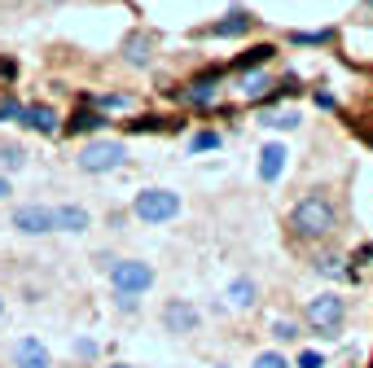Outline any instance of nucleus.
<instances>
[{"mask_svg": "<svg viewBox=\"0 0 373 368\" xmlns=\"http://www.w3.org/2000/svg\"><path fill=\"white\" fill-rule=\"evenodd\" d=\"M299 368H325V360L316 351H303V355H299Z\"/></svg>", "mask_w": 373, "mask_h": 368, "instance_id": "412c9836", "label": "nucleus"}, {"mask_svg": "<svg viewBox=\"0 0 373 368\" xmlns=\"http://www.w3.org/2000/svg\"><path fill=\"white\" fill-rule=\"evenodd\" d=\"M150 49H154L150 35H132V40H128V62L132 66H145L150 62Z\"/></svg>", "mask_w": 373, "mask_h": 368, "instance_id": "f8f14e48", "label": "nucleus"}, {"mask_svg": "<svg viewBox=\"0 0 373 368\" xmlns=\"http://www.w3.org/2000/svg\"><path fill=\"white\" fill-rule=\"evenodd\" d=\"M114 303H119V312H132V307H137V294H114Z\"/></svg>", "mask_w": 373, "mask_h": 368, "instance_id": "b1692460", "label": "nucleus"}, {"mask_svg": "<svg viewBox=\"0 0 373 368\" xmlns=\"http://www.w3.org/2000/svg\"><path fill=\"white\" fill-rule=\"evenodd\" d=\"M290 228H294V237H330L339 228V206L325 193H308L290 210Z\"/></svg>", "mask_w": 373, "mask_h": 368, "instance_id": "f257e3e1", "label": "nucleus"}, {"mask_svg": "<svg viewBox=\"0 0 373 368\" xmlns=\"http://www.w3.org/2000/svg\"><path fill=\"white\" fill-rule=\"evenodd\" d=\"M66 127H70V132H97V127H101V114H75Z\"/></svg>", "mask_w": 373, "mask_h": 368, "instance_id": "2eb2a0df", "label": "nucleus"}, {"mask_svg": "<svg viewBox=\"0 0 373 368\" xmlns=\"http://www.w3.org/2000/svg\"><path fill=\"white\" fill-rule=\"evenodd\" d=\"M365 9H369V14H373V0H365Z\"/></svg>", "mask_w": 373, "mask_h": 368, "instance_id": "cd10ccee", "label": "nucleus"}, {"mask_svg": "<svg viewBox=\"0 0 373 368\" xmlns=\"http://www.w3.org/2000/svg\"><path fill=\"white\" fill-rule=\"evenodd\" d=\"M255 368H290V364H285V355L268 351V355H259V360H255Z\"/></svg>", "mask_w": 373, "mask_h": 368, "instance_id": "6ab92c4d", "label": "nucleus"}, {"mask_svg": "<svg viewBox=\"0 0 373 368\" xmlns=\"http://www.w3.org/2000/svg\"><path fill=\"white\" fill-rule=\"evenodd\" d=\"M263 123H268V127H294V123H299V114H268Z\"/></svg>", "mask_w": 373, "mask_h": 368, "instance_id": "aec40b11", "label": "nucleus"}, {"mask_svg": "<svg viewBox=\"0 0 373 368\" xmlns=\"http://www.w3.org/2000/svg\"><path fill=\"white\" fill-rule=\"evenodd\" d=\"M159 118H141V123H132V132H159Z\"/></svg>", "mask_w": 373, "mask_h": 368, "instance_id": "5701e85b", "label": "nucleus"}, {"mask_svg": "<svg viewBox=\"0 0 373 368\" xmlns=\"http://www.w3.org/2000/svg\"><path fill=\"white\" fill-rule=\"evenodd\" d=\"M22 162H27V153H22L18 145H9V149H0V167H9V171H18Z\"/></svg>", "mask_w": 373, "mask_h": 368, "instance_id": "f3484780", "label": "nucleus"}, {"mask_svg": "<svg viewBox=\"0 0 373 368\" xmlns=\"http://www.w3.org/2000/svg\"><path fill=\"white\" fill-rule=\"evenodd\" d=\"M246 27H250V18H246V14H233L228 22H215L207 35H237V31H246Z\"/></svg>", "mask_w": 373, "mask_h": 368, "instance_id": "4468645a", "label": "nucleus"}, {"mask_svg": "<svg viewBox=\"0 0 373 368\" xmlns=\"http://www.w3.org/2000/svg\"><path fill=\"white\" fill-rule=\"evenodd\" d=\"M308 325H312V334H321V338H339V329H343V299H334V294H321V299H312L308 303Z\"/></svg>", "mask_w": 373, "mask_h": 368, "instance_id": "7ed1b4c3", "label": "nucleus"}, {"mask_svg": "<svg viewBox=\"0 0 373 368\" xmlns=\"http://www.w3.org/2000/svg\"><path fill=\"white\" fill-rule=\"evenodd\" d=\"M22 123L27 127H35V132H57V114L49 110V105H27V110H22Z\"/></svg>", "mask_w": 373, "mask_h": 368, "instance_id": "9d476101", "label": "nucleus"}, {"mask_svg": "<svg viewBox=\"0 0 373 368\" xmlns=\"http://www.w3.org/2000/svg\"><path fill=\"white\" fill-rule=\"evenodd\" d=\"M14 228L18 232H57V219L49 206H18L14 210Z\"/></svg>", "mask_w": 373, "mask_h": 368, "instance_id": "423d86ee", "label": "nucleus"}, {"mask_svg": "<svg viewBox=\"0 0 373 368\" xmlns=\"http://www.w3.org/2000/svg\"><path fill=\"white\" fill-rule=\"evenodd\" d=\"M163 325H167V334H194V329H198V312L189 303H167Z\"/></svg>", "mask_w": 373, "mask_h": 368, "instance_id": "6e6552de", "label": "nucleus"}, {"mask_svg": "<svg viewBox=\"0 0 373 368\" xmlns=\"http://www.w3.org/2000/svg\"><path fill=\"white\" fill-rule=\"evenodd\" d=\"M132 210H137V219H145V224H167V219L180 215V197L167 193V188H145V193H137Z\"/></svg>", "mask_w": 373, "mask_h": 368, "instance_id": "f03ea898", "label": "nucleus"}, {"mask_svg": "<svg viewBox=\"0 0 373 368\" xmlns=\"http://www.w3.org/2000/svg\"><path fill=\"white\" fill-rule=\"evenodd\" d=\"M0 316H5V299H0Z\"/></svg>", "mask_w": 373, "mask_h": 368, "instance_id": "c85d7f7f", "label": "nucleus"}, {"mask_svg": "<svg viewBox=\"0 0 373 368\" xmlns=\"http://www.w3.org/2000/svg\"><path fill=\"white\" fill-rule=\"evenodd\" d=\"M53 219H57V232H83V228L92 224V215H88L83 206H57Z\"/></svg>", "mask_w": 373, "mask_h": 368, "instance_id": "1a4fd4ad", "label": "nucleus"}, {"mask_svg": "<svg viewBox=\"0 0 373 368\" xmlns=\"http://www.w3.org/2000/svg\"><path fill=\"white\" fill-rule=\"evenodd\" d=\"M9 193V180H5V175H0V197H5Z\"/></svg>", "mask_w": 373, "mask_h": 368, "instance_id": "bb28decb", "label": "nucleus"}, {"mask_svg": "<svg viewBox=\"0 0 373 368\" xmlns=\"http://www.w3.org/2000/svg\"><path fill=\"white\" fill-rule=\"evenodd\" d=\"M110 368H128V364H110Z\"/></svg>", "mask_w": 373, "mask_h": 368, "instance_id": "c756f323", "label": "nucleus"}, {"mask_svg": "<svg viewBox=\"0 0 373 368\" xmlns=\"http://www.w3.org/2000/svg\"><path fill=\"white\" fill-rule=\"evenodd\" d=\"M259 92H263V79L250 75V79H246V97H259Z\"/></svg>", "mask_w": 373, "mask_h": 368, "instance_id": "393cba45", "label": "nucleus"}, {"mask_svg": "<svg viewBox=\"0 0 373 368\" xmlns=\"http://www.w3.org/2000/svg\"><path fill=\"white\" fill-rule=\"evenodd\" d=\"M194 145H198V149H211V145H220V136H215V132H202Z\"/></svg>", "mask_w": 373, "mask_h": 368, "instance_id": "a878e982", "label": "nucleus"}, {"mask_svg": "<svg viewBox=\"0 0 373 368\" xmlns=\"http://www.w3.org/2000/svg\"><path fill=\"white\" fill-rule=\"evenodd\" d=\"M14 364H18V368H53L49 351H44L35 338H18V342H14Z\"/></svg>", "mask_w": 373, "mask_h": 368, "instance_id": "0eeeda50", "label": "nucleus"}, {"mask_svg": "<svg viewBox=\"0 0 373 368\" xmlns=\"http://www.w3.org/2000/svg\"><path fill=\"white\" fill-rule=\"evenodd\" d=\"M123 158H128V149L119 145V140H97V145H88L79 153V167L83 171H114V167H123Z\"/></svg>", "mask_w": 373, "mask_h": 368, "instance_id": "39448f33", "label": "nucleus"}, {"mask_svg": "<svg viewBox=\"0 0 373 368\" xmlns=\"http://www.w3.org/2000/svg\"><path fill=\"white\" fill-rule=\"evenodd\" d=\"M228 299H233V307H250V303H255V285H250L246 277H242V281H233Z\"/></svg>", "mask_w": 373, "mask_h": 368, "instance_id": "ddd939ff", "label": "nucleus"}, {"mask_svg": "<svg viewBox=\"0 0 373 368\" xmlns=\"http://www.w3.org/2000/svg\"><path fill=\"white\" fill-rule=\"evenodd\" d=\"M0 118H22V105L18 101H0Z\"/></svg>", "mask_w": 373, "mask_h": 368, "instance_id": "4be33fe9", "label": "nucleus"}, {"mask_svg": "<svg viewBox=\"0 0 373 368\" xmlns=\"http://www.w3.org/2000/svg\"><path fill=\"white\" fill-rule=\"evenodd\" d=\"M299 334V325H294V320H276V325H272V338H281V342H290Z\"/></svg>", "mask_w": 373, "mask_h": 368, "instance_id": "a211bd4d", "label": "nucleus"}, {"mask_svg": "<svg viewBox=\"0 0 373 368\" xmlns=\"http://www.w3.org/2000/svg\"><path fill=\"white\" fill-rule=\"evenodd\" d=\"M281 167H285V149L281 145H268V149H263V162H259V175H263V180H276Z\"/></svg>", "mask_w": 373, "mask_h": 368, "instance_id": "9b49d317", "label": "nucleus"}, {"mask_svg": "<svg viewBox=\"0 0 373 368\" xmlns=\"http://www.w3.org/2000/svg\"><path fill=\"white\" fill-rule=\"evenodd\" d=\"M110 285H114V294H145L154 285V268L141 263V259H119L110 268Z\"/></svg>", "mask_w": 373, "mask_h": 368, "instance_id": "20e7f679", "label": "nucleus"}, {"mask_svg": "<svg viewBox=\"0 0 373 368\" xmlns=\"http://www.w3.org/2000/svg\"><path fill=\"white\" fill-rule=\"evenodd\" d=\"M272 53H276L272 44H259V49H250V53H246V57H242V62H237V66H242V70H246V66H263V62H268Z\"/></svg>", "mask_w": 373, "mask_h": 368, "instance_id": "dca6fc26", "label": "nucleus"}]
</instances>
